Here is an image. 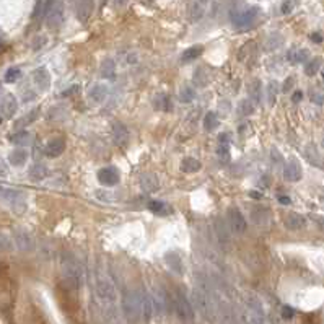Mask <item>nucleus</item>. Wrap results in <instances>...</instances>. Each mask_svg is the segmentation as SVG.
<instances>
[{
    "mask_svg": "<svg viewBox=\"0 0 324 324\" xmlns=\"http://www.w3.org/2000/svg\"><path fill=\"white\" fill-rule=\"evenodd\" d=\"M192 302H194V306L205 321H217V318H219V298L215 297L214 290L204 284L199 285V287L192 290Z\"/></svg>",
    "mask_w": 324,
    "mask_h": 324,
    "instance_id": "1",
    "label": "nucleus"
},
{
    "mask_svg": "<svg viewBox=\"0 0 324 324\" xmlns=\"http://www.w3.org/2000/svg\"><path fill=\"white\" fill-rule=\"evenodd\" d=\"M61 274L62 280L69 288H79L83 280V270L72 254H64L61 259Z\"/></svg>",
    "mask_w": 324,
    "mask_h": 324,
    "instance_id": "2",
    "label": "nucleus"
},
{
    "mask_svg": "<svg viewBox=\"0 0 324 324\" xmlns=\"http://www.w3.org/2000/svg\"><path fill=\"white\" fill-rule=\"evenodd\" d=\"M244 324H264L265 313L261 300L253 293H246L243 297V311H241Z\"/></svg>",
    "mask_w": 324,
    "mask_h": 324,
    "instance_id": "3",
    "label": "nucleus"
},
{
    "mask_svg": "<svg viewBox=\"0 0 324 324\" xmlns=\"http://www.w3.org/2000/svg\"><path fill=\"white\" fill-rule=\"evenodd\" d=\"M124 318L129 324H139L142 319V308H140V293L135 290H125L122 297Z\"/></svg>",
    "mask_w": 324,
    "mask_h": 324,
    "instance_id": "4",
    "label": "nucleus"
},
{
    "mask_svg": "<svg viewBox=\"0 0 324 324\" xmlns=\"http://www.w3.org/2000/svg\"><path fill=\"white\" fill-rule=\"evenodd\" d=\"M95 293H96V298H98L103 304H106L108 309L114 308L116 300H118V293H116L114 285L108 277H103V275H98V277H96Z\"/></svg>",
    "mask_w": 324,
    "mask_h": 324,
    "instance_id": "5",
    "label": "nucleus"
},
{
    "mask_svg": "<svg viewBox=\"0 0 324 324\" xmlns=\"http://www.w3.org/2000/svg\"><path fill=\"white\" fill-rule=\"evenodd\" d=\"M173 308H175L178 318L181 319L182 324L194 323V308H192L191 302L187 300L184 293L176 292L175 295H173Z\"/></svg>",
    "mask_w": 324,
    "mask_h": 324,
    "instance_id": "6",
    "label": "nucleus"
},
{
    "mask_svg": "<svg viewBox=\"0 0 324 324\" xmlns=\"http://www.w3.org/2000/svg\"><path fill=\"white\" fill-rule=\"evenodd\" d=\"M153 303H155V313L157 314H168L173 309V297L166 290L157 288L152 293Z\"/></svg>",
    "mask_w": 324,
    "mask_h": 324,
    "instance_id": "7",
    "label": "nucleus"
},
{
    "mask_svg": "<svg viewBox=\"0 0 324 324\" xmlns=\"http://www.w3.org/2000/svg\"><path fill=\"white\" fill-rule=\"evenodd\" d=\"M226 217H228V226L231 228L233 233H244L246 231V219L243 217V214L240 212V209L236 207H230L226 210Z\"/></svg>",
    "mask_w": 324,
    "mask_h": 324,
    "instance_id": "8",
    "label": "nucleus"
},
{
    "mask_svg": "<svg viewBox=\"0 0 324 324\" xmlns=\"http://www.w3.org/2000/svg\"><path fill=\"white\" fill-rule=\"evenodd\" d=\"M258 13H259L258 7H246V8H243V10H240L238 13H235V15H233V23L238 28H244V26L251 25V23L256 20Z\"/></svg>",
    "mask_w": 324,
    "mask_h": 324,
    "instance_id": "9",
    "label": "nucleus"
},
{
    "mask_svg": "<svg viewBox=\"0 0 324 324\" xmlns=\"http://www.w3.org/2000/svg\"><path fill=\"white\" fill-rule=\"evenodd\" d=\"M140 308H142V319L145 323L152 321V318L155 316V303H153V297L152 293L147 292V290H142L140 292Z\"/></svg>",
    "mask_w": 324,
    "mask_h": 324,
    "instance_id": "10",
    "label": "nucleus"
},
{
    "mask_svg": "<svg viewBox=\"0 0 324 324\" xmlns=\"http://www.w3.org/2000/svg\"><path fill=\"white\" fill-rule=\"evenodd\" d=\"M96 176H98L100 184L108 186V187H113V186H116V184H118V182L121 181L119 171L116 170V168H113V166H104V168H101Z\"/></svg>",
    "mask_w": 324,
    "mask_h": 324,
    "instance_id": "11",
    "label": "nucleus"
},
{
    "mask_svg": "<svg viewBox=\"0 0 324 324\" xmlns=\"http://www.w3.org/2000/svg\"><path fill=\"white\" fill-rule=\"evenodd\" d=\"M62 18H64V7H62V3L52 5L51 10L47 12V20H46L47 28H51V30L59 28L62 23Z\"/></svg>",
    "mask_w": 324,
    "mask_h": 324,
    "instance_id": "12",
    "label": "nucleus"
},
{
    "mask_svg": "<svg viewBox=\"0 0 324 324\" xmlns=\"http://www.w3.org/2000/svg\"><path fill=\"white\" fill-rule=\"evenodd\" d=\"M111 132H113V140L118 147H124L129 142V130L124 124L113 122L111 124Z\"/></svg>",
    "mask_w": 324,
    "mask_h": 324,
    "instance_id": "13",
    "label": "nucleus"
},
{
    "mask_svg": "<svg viewBox=\"0 0 324 324\" xmlns=\"http://www.w3.org/2000/svg\"><path fill=\"white\" fill-rule=\"evenodd\" d=\"M302 166H300V163L297 162V160H290V162L285 165L284 168V178L290 182H297L302 180Z\"/></svg>",
    "mask_w": 324,
    "mask_h": 324,
    "instance_id": "14",
    "label": "nucleus"
},
{
    "mask_svg": "<svg viewBox=\"0 0 324 324\" xmlns=\"http://www.w3.org/2000/svg\"><path fill=\"white\" fill-rule=\"evenodd\" d=\"M33 81L40 90H47L51 86V75L46 67H40L33 72Z\"/></svg>",
    "mask_w": 324,
    "mask_h": 324,
    "instance_id": "15",
    "label": "nucleus"
},
{
    "mask_svg": "<svg viewBox=\"0 0 324 324\" xmlns=\"http://www.w3.org/2000/svg\"><path fill=\"white\" fill-rule=\"evenodd\" d=\"M210 0H192L191 7H189V20L191 21H199L204 13L209 7Z\"/></svg>",
    "mask_w": 324,
    "mask_h": 324,
    "instance_id": "16",
    "label": "nucleus"
},
{
    "mask_svg": "<svg viewBox=\"0 0 324 324\" xmlns=\"http://www.w3.org/2000/svg\"><path fill=\"white\" fill-rule=\"evenodd\" d=\"M64 150H65L64 139H52V140H49V142L46 143V147H44L46 155H47V157H51V158L61 157V155L64 153Z\"/></svg>",
    "mask_w": 324,
    "mask_h": 324,
    "instance_id": "17",
    "label": "nucleus"
},
{
    "mask_svg": "<svg viewBox=\"0 0 324 324\" xmlns=\"http://www.w3.org/2000/svg\"><path fill=\"white\" fill-rule=\"evenodd\" d=\"M15 241H17V246L21 251H31L33 248H35V241H33L31 235L25 230L15 231Z\"/></svg>",
    "mask_w": 324,
    "mask_h": 324,
    "instance_id": "18",
    "label": "nucleus"
},
{
    "mask_svg": "<svg viewBox=\"0 0 324 324\" xmlns=\"http://www.w3.org/2000/svg\"><path fill=\"white\" fill-rule=\"evenodd\" d=\"M304 225H306V220H304V217L300 215V214L290 212V214L285 217V226H287L288 230H292V231L302 230Z\"/></svg>",
    "mask_w": 324,
    "mask_h": 324,
    "instance_id": "19",
    "label": "nucleus"
},
{
    "mask_svg": "<svg viewBox=\"0 0 324 324\" xmlns=\"http://www.w3.org/2000/svg\"><path fill=\"white\" fill-rule=\"evenodd\" d=\"M93 12V0H80L77 3V17L81 23H86Z\"/></svg>",
    "mask_w": 324,
    "mask_h": 324,
    "instance_id": "20",
    "label": "nucleus"
},
{
    "mask_svg": "<svg viewBox=\"0 0 324 324\" xmlns=\"http://www.w3.org/2000/svg\"><path fill=\"white\" fill-rule=\"evenodd\" d=\"M108 86L104 83H95L90 90V98L95 101V103H103V101L108 98Z\"/></svg>",
    "mask_w": 324,
    "mask_h": 324,
    "instance_id": "21",
    "label": "nucleus"
},
{
    "mask_svg": "<svg viewBox=\"0 0 324 324\" xmlns=\"http://www.w3.org/2000/svg\"><path fill=\"white\" fill-rule=\"evenodd\" d=\"M304 157L308 158V162L311 163V165L318 166V168H324V160L321 155L318 153V150L314 145H308V147L304 148Z\"/></svg>",
    "mask_w": 324,
    "mask_h": 324,
    "instance_id": "22",
    "label": "nucleus"
},
{
    "mask_svg": "<svg viewBox=\"0 0 324 324\" xmlns=\"http://www.w3.org/2000/svg\"><path fill=\"white\" fill-rule=\"evenodd\" d=\"M17 108H18L17 100L13 98L12 95H7L5 98H3V101H2V106H0V111H2V113H3V116H7V118H12V116L17 113Z\"/></svg>",
    "mask_w": 324,
    "mask_h": 324,
    "instance_id": "23",
    "label": "nucleus"
},
{
    "mask_svg": "<svg viewBox=\"0 0 324 324\" xmlns=\"http://www.w3.org/2000/svg\"><path fill=\"white\" fill-rule=\"evenodd\" d=\"M140 186H142V189L145 192H155L158 191L160 187V182H158V178L155 175H143L142 180H140Z\"/></svg>",
    "mask_w": 324,
    "mask_h": 324,
    "instance_id": "24",
    "label": "nucleus"
},
{
    "mask_svg": "<svg viewBox=\"0 0 324 324\" xmlns=\"http://www.w3.org/2000/svg\"><path fill=\"white\" fill-rule=\"evenodd\" d=\"M100 74L104 79L113 80L116 77V62L113 59H104L100 65Z\"/></svg>",
    "mask_w": 324,
    "mask_h": 324,
    "instance_id": "25",
    "label": "nucleus"
},
{
    "mask_svg": "<svg viewBox=\"0 0 324 324\" xmlns=\"http://www.w3.org/2000/svg\"><path fill=\"white\" fill-rule=\"evenodd\" d=\"M288 59L293 64H302V62H306L309 59V52L308 49H303V47H298V49H292L288 52Z\"/></svg>",
    "mask_w": 324,
    "mask_h": 324,
    "instance_id": "26",
    "label": "nucleus"
},
{
    "mask_svg": "<svg viewBox=\"0 0 324 324\" xmlns=\"http://www.w3.org/2000/svg\"><path fill=\"white\" fill-rule=\"evenodd\" d=\"M30 176L33 181H42L47 176V166L42 165V163H35L30 168Z\"/></svg>",
    "mask_w": 324,
    "mask_h": 324,
    "instance_id": "27",
    "label": "nucleus"
},
{
    "mask_svg": "<svg viewBox=\"0 0 324 324\" xmlns=\"http://www.w3.org/2000/svg\"><path fill=\"white\" fill-rule=\"evenodd\" d=\"M8 160H10V163L12 165H15V166L25 165L26 160H28V152L26 150H23V148H18V150H15V152L10 153Z\"/></svg>",
    "mask_w": 324,
    "mask_h": 324,
    "instance_id": "28",
    "label": "nucleus"
},
{
    "mask_svg": "<svg viewBox=\"0 0 324 324\" xmlns=\"http://www.w3.org/2000/svg\"><path fill=\"white\" fill-rule=\"evenodd\" d=\"M202 52H204V47L202 46H192V47H189V49H186L184 52H182L181 59H182V62L196 61L202 56Z\"/></svg>",
    "mask_w": 324,
    "mask_h": 324,
    "instance_id": "29",
    "label": "nucleus"
},
{
    "mask_svg": "<svg viewBox=\"0 0 324 324\" xmlns=\"http://www.w3.org/2000/svg\"><path fill=\"white\" fill-rule=\"evenodd\" d=\"M201 162L199 160H196V158H184L182 160V163H181V168H182V171H186V173H197L201 170Z\"/></svg>",
    "mask_w": 324,
    "mask_h": 324,
    "instance_id": "30",
    "label": "nucleus"
},
{
    "mask_svg": "<svg viewBox=\"0 0 324 324\" xmlns=\"http://www.w3.org/2000/svg\"><path fill=\"white\" fill-rule=\"evenodd\" d=\"M219 124H220L219 116H217L215 113H212V111L204 116V129H205V130H209V132H212V130H215L217 127H219Z\"/></svg>",
    "mask_w": 324,
    "mask_h": 324,
    "instance_id": "31",
    "label": "nucleus"
},
{
    "mask_svg": "<svg viewBox=\"0 0 324 324\" xmlns=\"http://www.w3.org/2000/svg\"><path fill=\"white\" fill-rule=\"evenodd\" d=\"M261 81L259 80H254L253 83L249 85V100L253 101L254 104H259L261 101Z\"/></svg>",
    "mask_w": 324,
    "mask_h": 324,
    "instance_id": "32",
    "label": "nucleus"
},
{
    "mask_svg": "<svg viewBox=\"0 0 324 324\" xmlns=\"http://www.w3.org/2000/svg\"><path fill=\"white\" fill-rule=\"evenodd\" d=\"M196 98V90L189 85H184L180 91V100L182 103H191L192 100Z\"/></svg>",
    "mask_w": 324,
    "mask_h": 324,
    "instance_id": "33",
    "label": "nucleus"
},
{
    "mask_svg": "<svg viewBox=\"0 0 324 324\" xmlns=\"http://www.w3.org/2000/svg\"><path fill=\"white\" fill-rule=\"evenodd\" d=\"M319 67H321V59H319V57H314V59L308 61V64L304 65V74L309 75V77L316 75Z\"/></svg>",
    "mask_w": 324,
    "mask_h": 324,
    "instance_id": "34",
    "label": "nucleus"
},
{
    "mask_svg": "<svg viewBox=\"0 0 324 324\" xmlns=\"http://www.w3.org/2000/svg\"><path fill=\"white\" fill-rule=\"evenodd\" d=\"M238 113H240L241 116H249V114H253V113H254V103H253V101H251L249 98L240 101V104H238Z\"/></svg>",
    "mask_w": 324,
    "mask_h": 324,
    "instance_id": "35",
    "label": "nucleus"
},
{
    "mask_svg": "<svg viewBox=\"0 0 324 324\" xmlns=\"http://www.w3.org/2000/svg\"><path fill=\"white\" fill-rule=\"evenodd\" d=\"M275 98H277V83H275V81H270L267 86V101L270 106L275 103Z\"/></svg>",
    "mask_w": 324,
    "mask_h": 324,
    "instance_id": "36",
    "label": "nucleus"
},
{
    "mask_svg": "<svg viewBox=\"0 0 324 324\" xmlns=\"http://www.w3.org/2000/svg\"><path fill=\"white\" fill-rule=\"evenodd\" d=\"M282 44V38H280L279 35H272V36H269V40H267V42H265V46H267V49H277V47Z\"/></svg>",
    "mask_w": 324,
    "mask_h": 324,
    "instance_id": "37",
    "label": "nucleus"
},
{
    "mask_svg": "<svg viewBox=\"0 0 324 324\" xmlns=\"http://www.w3.org/2000/svg\"><path fill=\"white\" fill-rule=\"evenodd\" d=\"M21 77V72L18 69H10L5 74V81H8V83H13V81H17L18 79Z\"/></svg>",
    "mask_w": 324,
    "mask_h": 324,
    "instance_id": "38",
    "label": "nucleus"
},
{
    "mask_svg": "<svg viewBox=\"0 0 324 324\" xmlns=\"http://www.w3.org/2000/svg\"><path fill=\"white\" fill-rule=\"evenodd\" d=\"M217 155H219L220 158H226L230 155V145L228 143H225V142H222L220 145H219V148H217Z\"/></svg>",
    "mask_w": 324,
    "mask_h": 324,
    "instance_id": "39",
    "label": "nucleus"
},
{
    "mask_svg": "<svg viewBox=\"0 0 324 324\" xmlns=\"http://www.w3.org/2000/svg\"><path fill=\"white\" fill-rule=\"evenodd\" d=\"M30 137L31 135L28 134V132H21V134H17V135H13V142L15 143H28L30 142Z\"/></svg>",
    "mask_w": 324,
    "mask_h": 324,
    "instance_id": "40",
    "label": "nucleus"
},
{
    "mask_svg": "<svg viewBox=\"0 0 324 324\" xmlns=\"http://www.w3.org/2000/svg\"><path fill=\"white\" fill-rule=\"evenodd\" d=\"M148 209L152 212H157V214H160V212H163V209H165V204L160 201H150L148 202Z\"/></svg>",
    "mask_w": 324,
    "mask_h": 324,
    "instance_id": "41",
    "label": "nucleus"
},
{
    "mask_svg": "<svg viewBox=\"0 0 324 324\" xmlns=\"http://www.w3.org/2000/svg\"><path fill=\"white\" fill-rule=\"evenodd\" d=\"M293 316H295L293 308H290V306H282V318H285V319H292Z\"/></svg>",
    "mask_w": 324,
    "mask_h": 324,
    "instance_id": "42",
    "label": "nucleus"
},
{
    "mask_svg": "<svg viewBox=\"0 0 324 324\" xmlns=\"http://www.w3.org/2000/svg\"><path fill=\"white\" fill-rule=\"evenodd\" d=\"M12 246L8 243V240L3 235H0V249H10Z\"/></svg>",
    "mask_w": 324,
    "mask_h": 324,
    "instance_id": "43",
    "label": "nucleus"
},
{
    "mask_svg": "<svg viewBox=\"0 0 324 324\" xmlns=\"http://www.w3.org/2000/svg\"><path fill=\"white\" fill-rule=\"evenodd\" d=\"M272 160H274V163H277V165H282L284 163V158L280 157L277 150H272Z\"/></svg>",
    "mask_w": 324,
    "mask_h": 324,
    "instance_id": "44",
    "label": "nucleus"
},
{
    "mask_svg": "<svg viewBox=\"0 0 324 324\" xmlns=\"http://www.w3.org/2000/svg\"><path fill=\"white\" fill-rule=\"evenodd\" d=\"M292 7H293V2L292 0H287V2L282 5V13H288L290 10H292Z\"/></svg>",
    "mask_w": 324,
    "mask_h": 324,
    "instance_id": "45",
    "label": "nucleus"
},
{
    "mask_svg": "<svg viewBox=\"0 0 324 324\" xmlns=\"http://www.w3.org/2000/svg\"><path fill=\"white\" fill-rule=\"evenodd\" d=\"M292 83H293V79L290 77V79H287V81L284 83V88H282V90H284V91H288L290 88H292Z\"/></svg>",
    "mask_w": 324,
    "mask_h": 324,
    "instance_id": "46",
    "label": "nucleus"
},
{
    "mask_svg": "<svg viewBox=\"0 0 324 324\" xmlns=\"http://www.w3.org/2000/svg\"><path fill=\"white\" fill-rule=\"evenodd\" d=\"M279 202L280 204H284V205H288L292 201H290V197H287V196H279Z\"/></svg>",
    "mask_w": 324,
    "mask_h": 324,
    "instance_id": "47",
    "label": "nucleus"
},
{
    "mask_svg": "<svg viewBox=\"0 0 324 324\" xmlns=\"http://www.w3.org/2000/svg\"><path fill=\"white\" fill-rule=\"evenodd\" d=\"M302 96H303V95H302V91H295V93H293V96H292L293 103H298V101L302 100Z\"/></svg>",
    "mask_w": 324,
    "mask_h": 324,
    "instance_id": "48",
    "label": "nucleus"
},
{
    "mask_svg": "<svg viewBox=\"0 0 324 324\" xmlns=\"http://www.w3.org/2000/svg\"><path fill=\"white\" fill-rule=\"evenodd\" d=\"M0 175H7V165L3 163L2 158H0Z\"/></svg>",
    "mask_w": 324,
    "mask_h": 324,
    "instance_id": "49",
    "label": "nucleus"
},
{
    "mask_svg": "<svg viewBox=\"0 0 324 324\" xmlns=\"http://www.w3.org/2000/svg\"><path fill=\"white\" fill-rule=\"evenodd\" d=\"M311 40H313V41H316V42H321V41H323V38L319 36V35H313V36H311Z\"/></svg>",
    "mask_w": 324,
    "mask_h": 324,
    "instance_id": "50",
    "label": "nucleus"
},
{
    "mask_svg": "<svg viewBox=\"0 0 324 324\" xmlns=\"http://www.w3.org/2000/svg\"><path fill=\"white\" fill-rule=\"evenodd\" d=\"M100 3H101V7H104L106 3H108V0H100Z\"/></svg>",
    "mask_w": 324,
    "mask_h": 324,
    "instance_id": "51",
    "label": "nucleus"
},
{
    "mask_svg": "<svg viewBox=\"0 0 324 324\" xmlns=\"http://www.w3.org/2000/svg\"><path fill=\"white\" fill-rule=\"evenodd\" d=\"M323 147H324V137H323Z\"/></svg>",
    "mask_w": 324,
    "mask_h": 324,
    "instance_id": "52",
    "label": "nucleus"
},
{
    "mask_svg": "<svg viewBox=\"0 0 324 324\" xmlns=\"http://www.w3.org/2000/svg\"><path fill=\"white\" fill-rule=\"evenodd\" d=\"M323 79H324V70H323Z\"/></svg>",
    "mask_w": 324,
    "mask_h": 324,
    "instance_id": "53",
    "label": "nucleus"
}]
</instances>
